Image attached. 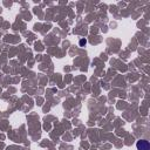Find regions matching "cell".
I'll list each match as a JSON object with an SVG mask.
<instances>
[{"mask_svg":"<svg viewBox=\"0 0 150 150\" xmlns=\"http://www.w3.org/2000/svg\"><path fill=\"white\" fill-rule=\"evenodd\" d=\"M136 148H137V150H149L150 144L146 139H139L136 143Z\"/></svg>","mask_w":150,"mask_h":150,"instance_id":"cell-1","label":"cell"},{"mask_svg":"<svg viewBox=\"0 0 150 150\" xmlns=\"http://www.w3.org/2000/svg\"><path fill=\"white\" fill-rule=\"evenodd\" d=\"M86 43H87V40L86 39H81L80 40V46H85Z\"/></svg>","mask_w":150,"mask_h":150,"instance_id":"cell-2","label":"cell"}]
</instances>
